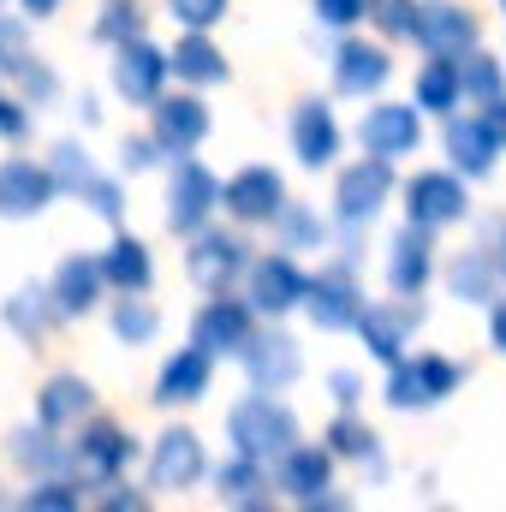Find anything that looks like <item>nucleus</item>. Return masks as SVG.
<instances>
[{
	"instance_id": "f257e3e1",
	"label": "nucleus",
	"mask_w": 506,
	"mask_h": 512,
	"mask_svg": "<svg viewBox=\"0 0 506 512\" xmlns=\"http://www.w3.org/2000/svg\"><path fill=\"white\" fill-rule=\"evenodd\" d=\"M233 441H239V453L256 459V465H280L292 447H298V423H292V411L286 405H274V399H239L233 405Z\"/></svg>"
},
{
	"instance_id": "f03ea898",
	"label": "nucleus",
	"mask_w": 506,
	"mask_h": 512,
	"mask_svg": "<svg viewBox=\"0 0 506 512\" xmlns=\"http://www.w3.org/2000/svg\"><path fill=\"white\" fill-rule=\"evenodd\" d=\"M459 387V364L423 352L417 364H393V382H387V405L393 411H417V405H435Z\"/></svg>"
},
{
	"instance_id": "7ed1b4c3",
	"label": "nucleus",
	"mask_w": 506,
	"mask_h": 512,
	"mask_svg": "<svg viewBox=\"0 0 506 512\" xmlns=\"http://www.w3.org/2000/svg\"><path fill=\"white\" fill-rule=\"evenodd\" d=\"M221 203V191H215V179H209V167L203 161H179L173 167V203H167V227L173 233H197L203 221H209V209Z\"/></svg>"
},
{
	"instance_id": "20e7f679",
	"label": "nucleus",
	"mask_w": 506,
	"mask_h": 512,
	"mask_svg": "<svg viewBox=\"0 0 506 512\" xmlns=\"http://www.w3.org/2000/svg\"><path fill=\"white\" fill-rule=\"evenodd\" d=\"M387 185H393V167H387V155L376 161H358L346 179H340V191H334V209H340V221L346 227H364V221H376L381 197H387Z\"/></svg>"
},
{
	"instance_id": "39448f33",
	"label": "nucleus",
	"mask_w": 506,
	"mask_h": 512,
	"mask_svg": "<svg viewBox=\"0 0 506 512\" xmlns=\"http://www.w3.org/2000/svg\"><path fill=\"white\" fill-rule=\"evenodd\" d=\"M405 209H411L417 227H447V221L465 215V185L453 173H417L411 191H405Z\"/></svg>"
},
{
	"instance_id": "423d86ee",
	"label": "nucleus",
	"mask_w": 506,
	"mask_h": 512,
	"mask_svg": "<svg viewBox=\"0 0 506 512\" xmlns=\"http://www.w3.org/2000/svg\"><path fill=\"white\" fill-rule=\"evenodd\" d=\"M167 66H173V60L137 36V42H120L114 84H120V96H131V102H161V78H167Z\"/></svg>"
},
{
	"instance_id": "0eeeda50",
	"label": "nucleus",
	"mask_w": 506,
	"mask_h": 512,
	"mask_svg": "<svg viewBox=\"0 0 506 512\" xmlns=\"http://www.w3.org/2000/svg\"><path fill=\"white\" fill-rule=\"evenodd\" d=\"M203 477V441L191 429H167L155 441V465H149V483L155 489H191Z\"/></svg>"
},
{
	"instance_id": "6e6552de",
	"label": "nucleus",
	"mask_w": 506,
	"mask_h": 512,
	"mask_svg": "<svg viewBox=\"0 0 506 512\" xmlns=\"http://www.w3.org/2000/svg\"><path fill=\"white\" fill-rule=\"evenodd\" d=\"M54 191H60L54 173H42V167H30V161H6V167H0V215H6V221H24V215L48 209Z\"/></svg>"
},
{
	"instance_id": "1a4fd4ad",
	"label": "nucleus",
	"mask_w": 506,
	"mask_h": 512,
	"mask_svg": "<svg viewBox=\"0 0 506 512\" xmlns=\"http://www.w3.org/2000/svg\"><path fill=\"white\" fill-rule=\"evenodd\" d=\"M131 459V441L114 429V423H90L84 435H78V447H72V465L90 477V483H108V477H120V465Z\"/></svg>"
},
{
	"instance_id": "9d476101",
	"label": "nucleus",
	"mask_w": 506,
	"mask_h": 512,
	"mask_svg": "<svg viewBox=\"0 0 506 512\" xmlns=\"http://www.w3.org/2000/svg\"><path fill=\"white\" fill-rule=\"evenodd\" d=\"M417 322H423V310H411V304H370L358 316V334H364V346L376 352L381 364H399V346H405V334Z\"/></svg>"
},
{
	"instance_id": "9b49d317",
	"label": "nucleus",
	"mask_w": 506,
	"mask_h": 512,
	"mask_svg": "<svg viewBox=\"0 0 506 512\" xmlns=\"http://www.w3.org/2000/svg\"><path fill=\"white\" fill-rule=\"evenodd\" d=\"M429 54H447V60H459L471 42H477V18L471 12H459V6H429V12H417V30H411Z\"/></svg>"
},
{
	"instance_id": "f8f14e48",
	"label": "nucleus",
	"mask_w": 506,
	"mask_h": 512,
	"mask_svg": "<svg viewBox=\"0 0 506 512\" xmlns=\"http://www.w3.org/2000/svg\"><path fill=\"white\" fill-rule=\"evenodd\" d=\"M304 292H310V280H304L286 256H268V262H256L251 268V298H256V310H268V316L304 304Z\"/></svg>"
},
{
	"instance_id": "ddd939ff",
	"label": "nucleus",
	"mask_w": 506,
	"mask_h": 512,
	"mask_svg": "<svg viewBox=\"0 0 506 512\" xmlns=\"http://www.w3.org/2000/svg\"><path fill=\"white\" fill-rule=\"evenodd\" d=\"M286 185H280V173H268V167H251V173H239L233 185H227V209L239 215V221H274L286 203Z\"/></svg>"
},
{
	"instance_id": "4468645a",
	"label": "nucleus",
	"mask_w": 506,
	"mask_h": 512,
	"mask_svg": "<svg viewBox=\"0 0 506 512\" xmlns=\"http://www.w3.org/2000/svg\"><path fill=\"white\" fill-rule=\"evenodd\" d=\"M245 358V370H251V382L268 393V387H286L298 376V346L286 340V334H251V346L239 352Z\"/></svg>"
},
{
	"instance_id": "2eb2a0df",
	"label": "nucleus",
	"mask_w": 506,
	"mask_h": 512,
	"mask_svg": "<svg viewBox=\"0 0 506 512\" xmlns=\"http://www.w3.org/2000/svg\"><path fill=\"white\" fill-rule=\"evenodd\" d=\"M304 304H310V316H316V328H358V316H364V304H358V292H352V280L346 274H322L310 292H304Z\"/></svg>"
},
{
	"instance_id": "dca6fc26",
	"label": "nucleus",
	"mask_w": 506,
	"mask_h": 512,
	"mask_svg": "<svg viewBox=\"0 0 506 512\" xmlns=\"http://www.w3.org/2000/svg\"><path fill=\"white\" fill-rule=\"evenodd\" d=\"M447 155H453V167H465V173H489L495 155H501L495 120H453V126H447Z\"/></svg>"
},
{
	"instance_id": "f3484780",
	"label": "nucleus",
	"mask_w": 506,
	"mask_h": 512,
	"mask_svg": "<svg viewBox=\"0 0 506 512\" xmlns=\"http://www.w3.org/2000/svg\"><path fill=\"white\" fill-rule=\"evenodd\" d=\"M203 131H209V108L203 102H191V96H173V102H155V143L161 149H191V143H203Z\"/></svg>"
},
{
	"instance_id": "a211bd4d",
	"label": "nucleus",
	"mask_w": 506,
	"mask_h": 512,
	"mask_svg": "<svg viewBox=\"0 0 506 512\" xmlns=\"http://www.w3.org/2000/svg\"><path fill=\"white\" fill-rule=\"evenodd\" d=\"M245 268V245L227 239V233H203L197 251H191V280L209 286V292H227V280Z\"/></svg>"
},
{
	"instance_id": "6ab92c4d",
	"label": "nucleus",
	"mask_w": 506,
	"mask_h": 512,
	"mask_svg": "<svg viewBox=\"0 0 506 512\" xmlns=\"http://www.w3.org/2000/svg\"><path fill=\"white\" fill-rule=\"evenodd\" d=\"M102 262H84V256H66L60 262V274H54V310L60 316H84L90 304H96V292H102Z\"/></svg>"
},
{
	"instance_id": "aec40b11",
	"label": "nucleus",
	"mask_w": 506,
	"mask_h": 512,
	"mask_svg": "<svg viewBox=\"0 0 506 512\" xmlns=\"http://www.w3.org/2000/svg\"><path fill=\"white\" fill-rule=\"evenodd\" d=\"M197 346H209V352H245V346H251V316H245V304L215 298V304L197 316Z\"/></svg>"
},
{
	"instance_id": "412c9836",
	"label": "nucleus",
	"mask_w": 506,
	"mask_h": 512,
	"mask_svg": "<svg viewBox=\"0 0 506 512\" xmlns=\"http://www.w3.org/2000/svg\"><path fill=\"white\" fill-rule=\"evenodd\" d=\"M429 227H405L399 239H393V262H387V280H393V292L399 298H417L423 292V280H429V239H423Z\"/></svg>"
},
{
	"instance_id": "4be33fe9",
	"label": "nucleus",
	"mask_w": 506,
	"mask_h": 512,
	"mask_svg": "<svg viewBox=\"0 0 506 512\" xmlns=\"http://www.w3.org/2000/svg\"><path fill=\"white\" fill-rule=\"evenodd\" d=\"M292 143H298V161H304V167L334 161V149H340V126H334V114H328L322 102H304L298 120H292Z\"/></svg>"
},
{
	"instance_id": "5701e85b",
	"label": "nucleus",
	"mask_w": 506,
	"mask_h": 512,
	"mask_svg": "<svg viewBox=\"0 0 506 512\" xmlns=\"http://www.w3.org/2000/svg\"><path fill=\"white\" fill-rule=\"evenodd\" d=\"M209 358H215L209 346H191V352L167 358L155 399H161V405H179V399H203V387H209Z\"/></svg>"
},
{
	"instance_id": "b1692460",
	"label": "nucleus",
	"mask_w": 506,
	"mask_h": 512,
	"mask_svg": "<svg viewBox=\"0 0 506 512\" xmlns=\"http://www.w3.org/2000/svg\"><path fill=\"white\" fill-rule=\"evenodd\" d=\"M364 149L370 155H405V149H417V108H370Z\"/></svg>"
},
{
	"instance_id": "393cba45",
	"label": "nucleus",
	"mask_w": 506,
	"mask_h": 512,
	"mask_svg": "<svg viewBox=\"0 0 506 512\" xmlns=\"http://www.w3.org/2000/svg\"><path fill=\"white\" fill-rule=\"evenodd\" d=\"M328 465H334V453H322V447H292V453L280 459V483H286L304 507H316L322 489H328Z\"/></svg>"
},
{
	"instance_id": "a878e982",
	"label": "nucleus",
	"mask_w": 506,
	"mask_h": 512,
	"mask_svg": "<svg viewBox=\"0 0 506 512\" xmlns=\"http://www.w3.org/2000/svg\"><path fill=\"white\" fill-rule=\"evenodd\" d=\"M334 78H340L346 96H370V90L387 84V54L370 48V42H346L340 60H334Z\"/></svg>"
},
{
	"instance_id": "bb28decb",
	"label": "nucleus",
	"mask_w": 506,
	"mask_h": 512,
	"mask_svg": "<svg viewBox=\"0 0 506 512\" xmlns=\"http://www.w3.org/2000/svg\"><path fill=\"white\" fill-rule=\"evenodd\" d=\"M36 411H42V429H60V423H72V417L90 411V387L78 382V376H54V382L42 387Z\"/></svg>"
},
{
	"instance_id": "cd10ccee",
	"label": "nucleus",
	"mask_w": 506,
	"mask_h": 512,
	"mask_svg": "<svg viewBox=\"0 0 506 512\" xmlns=\"http://www.w3.org/2000/svg\"><path fill=\"white\" fill-rule=\"evenodd\" d=\"M221 501H233V507H268L274 495H268V483H262V471H256V459H233V465H221Z\"/></svg>"
},
{
	"instance_id": "c85d7f7f",
	"label": "nucleus",
	"mask_w": 506,
	"mask_h": 512,
	"mask_svg": "<svg viewBox=\"0 0 506 512\" xmlns=\"http://www.w3.org/2000/svg\"><path fill=\"white\" fill-rule=\"evenodd\" d=\"M459 90H465V78H459V60H447V54H435V60L417 72V102H423V108H453Z\"/></svg>"
},
{
	"instance_id": "c756f323",
	"label": "nucleus",
	"mask_w": 506,
	"mask_h": 512,
	"mask_svg": "<svg viewBox=\"0 0 506 512\" xmlns=\"http://www.w3.org/2000/svg\"><path fill=\"white\" fill-rule=\"evenodd\" d=\"M102 274H108L120 292H143V286H149V251H143L137 239H120L114 251L102 256Z\"/></svg>"
},
{
	"instance_id": "7c9ffc66",
	"label": "nucleus",
	"mask_w": 506,
	"mask_h": 512,
	"mask_svg": "<svg viewBox=\"0 0 506 512\" xmlns=\"http://www.w3.org/2000/svg\"><path fill=\"white\" fill-rule=\"evenodd\" d=\"M173 66H179V78H191V84H221V78H227V60H221L215 42H203V36H185L179 54H173Z\"/></svg>"
},
{
	"instance_id": "2f4dec72",
	"label": "nucleus",
	"mask_w": 506,
	"mask_h": 512,
	"mask_svg": "<svg viewBox=\"0 0 506 512\" xmlns=\"http://www.w3.org/2000/svg\"><path fill=\"white\" fill-rule=\"evenodd\" d=\"M495 274H501V262H489V256H459V262H453V298H465V304L495 298Z\"/></svg>"
},
{
	"instance_id": "473e14b6",
	"label": "nucleus",
	"mask_w": 506,
	"mask_h": 512,
	"mask_svg": "<svg viewBox=\"0 0 506 512\" xmlns=\"http://www.w3.org/2000/svg\"><path fill=\"white\" fill-rule=\"evenodd\" d=\"M137 30H143L137 0H108L102 18H96V36H102V42H137Z\"/></svg>"
},
{
	"instance_id": "72a5a7b5",
	"label": "nucleus",
	"mask_w": 506,
	"mask_h": 512,
	"mask_svg": "<svg viewBox=\"0 0 506 512\" xmlns=\"http://www.w3.org/2000/svg\"><path fill=\"white\" fill-rule=\"evenodd\" d=\"M48 316H60V310H48L36 286H24V292H18V298L6 304V322H12L18 334H42V328H48Z\"/></svg>"
},
{
	"instance_id": "f704fd0d",
	"label": "nucleus",
	"mask_w": 506,
	"mask_h": 512,
	"mask_svg": "<svg viewBox=\"0 0 506 512\" xmlns=\"http://www.w3.org/2000/svg\"><path fill=\"white\" fill-rule=\"evenodd\" d=\"M459 78H465V96H477V102H495V96H501V66H495L489 54H471V60L459 66Z\"/></svg>"
},
{
	"instance_id": "c9c22d12",
	"label": "nucleus",
	"mask_w": 506,
	"mask_h": 512,
	"mask_svg": "<svg viewBox=\"0 0 506 512\" xmlns=\"http://www.w3.org/2000/svg\"><path fill=\"white\" fill-rule=\"evenodd\" d=\"M90 179H96V167L84 161V149H78V143H60V149H54V185L90 191Z\"/></svg>"
},
{
	"instance_id": "e433bc0d",
	"label": "nucleus",
	"mask_w": 506,
	"mask_h": 512,
	"mask_svg": "<svg viewBox=\"0 0 506 512\" xmlns=\"http://www.w3.org/2000/svg\"><path fill=\"white\" fill-rule=\"evenodd\" d=\"M328 453H346V459H370V453H376V435H370L358 417H340V423L328 429Z\"/></svg>"
},
{
	"instance_id": "4c0bfd02",
	"label": "nucleus",
	"mask_w": 506,
	"mask_h": 512,
	"mask_svg": "<svg viewBox=\"0 0 506 512\" xmlns=\"http://www.w3.org/2000/svg\"><path fill=\"white\" fill-rule=\"evenodd\" d=\"M114 334H120V340H149V334H155V310H149L143 298H126V304L114 310Z\"/></svg>"
},
{
	"instance_id": "58836bf2",
	"label": "nucleus",
	"mask_w": 506,
	"mask_h": 512,
	"mask_svg": "<svg viewBox=\"0 0 506 512\" xmlns=\"http://www.w3.org/2000/svg\"><path fill=\"white\" fill-rule=\"evenodd\" d=\"M78 501H84V495H78L72 483H60V477H54V483H36V489L24 495L30 512H66V507H78Z\"/></svg>"
},
{
	"instance_id": "ea45409f",
	"label": "nucleus",
	"mask_w": 506,
	"mask_h": 512,
	"mask_svg": "<svg viewBox=\"0 0 506 512\" xmlns=\"http://www.w3.org/2000/svg\"><path fill=\"white\" fill-rule=\"evenodd\" d=\"M370 18H376L387 36H411V30H417V12H411V0H370Z\"/></svg>"
},
{
	"instance_id": "a19ab883",
	"label": "nucleus",
	"mask_w": 506,
	"mask_h": 512,
	"mask_svg": "<svg viewBox=\"0 0 506 512\" xmlns=\"http://www.w3.org/2000/svg\"><path fill=\"white\" fill-rule=\"evenodd\" d=\"M12 453H18L24 465H42V471H54L60 459H72V453H60L48 435H18V447H12Z\"/></svg>"
},
{
	"instance_id": "79ce46f5",
	"label": "nucleus",
	"mask_w": 506,
	"mask_h": 512,
	"mask_svg": "<svg viewBox=\"0 0 506 512\" xmlns=\"http://www.w3.org/2000/svg\"><path fill=\"white\" fill-rule=\"evenodd\" d=\"M221 12H227V0H173V18L191 24V30H209Z\"/></svg>"
},
{
	"instance_id": "37998d69",
	"label": "nucleus",
	"mask_w": 506,
	"mask_h": 512,
	"mask_svg": "<svg viewBox=\"0 0 506 512\" xmlns=\"http://www.w3.org/2000/svg\"><path fill=\"white\" fill-rule=\"evenodd\" d=\"M30 54H24V30L18 24H0V72H18Z\"/></svg>"
},
{
	"instance_id": "c03bdc74",
	"label": "nucleus",
	"mask_w": 506,
	"mask_h": 512,
	"mask_svg": "<svg viewBox=\"0 0 506 512\" xmlns=\"http://www.w3.org/2000/svg\"><path fill=\"white\" fill-rule=\"evenodd\" d=\"M364 12H370V0H316V18L322 24H352Z\"/></svg>"
},
{
	"instance_id": "a18cd8bd",
	"label": "nucleus",
	"mask_w": 506,
	"mask_h": 512,
	"mask_svg": "<svg viewBox=\"0 0 506 512\" xmlns=\"http://www.w3.org/2000/svg\"><path fill=\"white\" fill-rule=\"evenodd\" d=\"M90 203H96V215H120V185L114 179H90Z\"/></svg>"
},
{
	"instance_id": "49530a36",
	"label": "nucleus",
	"mask_w": 506,
	"mask_h": 512,
	"mask_svg": "<svg viewBox=\"0 0 506 512\" xmlns=\"http://www.w3.org/2000/svg\"><path fill=\"white\" fill-rule=\"evenodd\" d=\"M12 78H18V84H24V90H30V96H54V78H48V72H42V66H30V60H24V66H18V72H12Z\"/></svg>"
},
{
	"instance_id": "de8ad7c7",
	"label": "nucleus",
	"mask_w": 506,
	"mask_h": 512,
	"mask_svg": "<svg viewBox=\"0 0 506 512\" xmlns=\"http://www.w3.org/2000/svg\"><path fill=\"white\" fill-rule=\"evenodd\" d=\"M280 221H286V239H316V221L304 209H280Z\"/></svg>"
},
{
	"instance_id": "09e8293b",
	"label": "nucleus",
	"mask_w": 506,
	"mask_h": 512,
	"mask_svg": "<svg viewBox=\"0 0 506 512\" xmlns=\"http://www.w3.org/2000/svg\"><path fill=\"white\" fill-rule=\"evenodd\" d=\"M149 161H155V143H149V137H131V143H126V167H131V173H143Z\"/></svg>"
},
{
	"instance_id": "8fccbe9b",
	"label": "nucleus",
	"mask_w": 506,
	"mask_h": 512,
	"mask_svg": "<svg viewBox=\"0 0 506 512\" xmlns=\"http://www.w3.org/2000/svg\"><path fill=\"white\" fill-rule=\"evenodd\" d=\"M334 399H340L346 411H352V405L364 399V387H358V376H352V370H340V376H334Z\"/></svg>"
},
{
	"instance_id": "3c124183",
	"label": "nucleus",
	"mask_w": 506,
	"mask_h": 512,
	"mask_svg": "<svg viewBox=\"0 0 506 512\" xmlns=\"http://www.w3.org/2000/svg\"><path fill=\"white\" fill-rule=\"evenodd\" d=\"M24 131V114H18V102H0V137H18Z\"/></svg>"
},
{
	"instance_id": "603ef678",
	"label": "nucleus",
	"mask_w": 506,
	"mask_h": 512,
	"mask_svg": "<svg viewBox=\"0 0 506 512\" xmlns=\"http://www.w3.org/2000/svg\"><path fill=\"white\" fill-rule=\"evenodd\" d=\"M102 507H114V512H126V507H143V495H126V489H120V495H108V501H102Z\"/></svg>"
},
{
	"instance_id": "864d4df0",
	"label": "nucleus",
	"mask_w": 506,
	"mask_h": 512,
	"mask_svg": "<svg viewBox=\"0 0 506 512\" xmlns=\"http://www.w3.org/2000/svg\"><path fill=\"white\" fill-rule=\"evenodd\" d=\"M489 120H495V131H501V143H506V102H501V96L489 102Z\"/></svg>"
},
{
	"instance_id": "5fc2aeb1",
	"label": "nucleus",
	"mask_w": 506,
	"mask_h": 512,
	"mask_svg": "<svg viewBox=\"0 0 506 512\" xmlns=\"http://www.w3.org/2000/svg\"><path fill=\"white\" fill-rule=\"evenodd\" d=\"M495 346H501V352H506V298H501V304H495Z\"/></svg>"
},
{
	"instance_id": "6e6d98bb",
	"label": "nucleus",
	"mask_w": 506,
	"mask_h": 512,
	"mask_svg": "<svg viewBox=\"0 0 506 512\" xmlns=\"http://www.w3.org/2000/svg\"><path fill=\"white\" fill-rule=\"evenodd\" d=\"M54 6H60V0H24V12H36V18H42V12H54Z\"/></svg>"
},
{
	"instance_id": "4d7b16f0",
	"label": "nucleus",
	"mask_w": 506,
	"mask_h": 512,
	"mask_svg": "<svg viewBox=\"0 0 506 512\" xmlns=\"http://www.w3.org/2000/svg\"><path fill=\"white\" fill-rule=\"evenodd\" d=\"M501 268H506V227H501Z\"/></svg>"
},
{
	"instance_id": "13d9d810",
	"label": "nucleus",
	"mask_w": 506,
	"mask_h": 512,
	"mask_svg": "<svg viewBox=\"0 0 506 512\" xmlns=\"http://www.w3.org/2000/svg\"><path fill=\"white\" fill-rule=\"evenodd\" d=\"M501 6H506V0H501Z\"/></svg>"
}]
</instances>
